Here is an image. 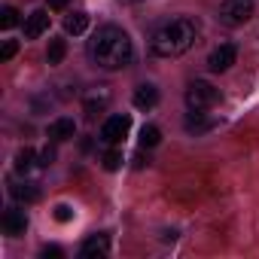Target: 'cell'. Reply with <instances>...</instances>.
<instances>
[{"label": "cell", "mask_w": 259, "mask_h": 259, "mask_svg": "<svg viewBox=\"0 0 259 259\" xmlns=\"http://www.w3.org/2000/svg\"><path fill=\"white\" fill-rule=\"evenodd\" d=\"M70 217H73V210H70L67 204H58V207H55V220H58V223H67Z\"/></svg>", "instance_id": "obj_22"}, {"label": "cell", "mask_w": 259, "mask_h": 259, "mask_svg": "<svg viewBox=\"0 0 259 259\" xmlns=\"http://www.w3.org/2000/svg\"><path fill=\"white\" fill-rule=\"evenodd\" d=\"M144 165H150V156H147V159H144V153H141V156H138V159H135V168H144Z\"/></svg>", "instance_id": "obj_26"}, {"label": "cell", "mask_w": 259, "mask_h": 259, "mask_svg": "<svg viewBox=\"0 0 259 259\" xmlns=\"http://www.w3.org/2000/svg\"><path fill=\"white\" fill-rule=\"evenodd\" d=\"M73 135H76V122L67 119V116H61V119H55V122L49 125V141H55V144L70 141Z\"/></svg>", "instance_id": "obj_11"}, {"label": "cell", "mask_w": 259, "mask_h": 259, "mask_svg": "<svg viewBox=\"0 0 259 259\" xmlns=\"http://www.w3.org/2000/svg\"><path fill=\"white\" fill-rule=\"evenodd\" d=\"M85 28H89V16H85L82 10H76V13H70V16L64 19V31H67V34H73V37H76V34H82Z\"/></svg>", "instance_id": "obj_15"}, {"label": "cell", "mask_w": 259, "mask_h": 259, "mask_svg": "<svg viewBox=\"0 0 259 259\" xmlns=\"http://www.w3.org/2000/svg\"><path fill=\"white\" fill-rule=\"evenodd\" d=\"M122 4H138V0H122Z\"/></svg>", "instance_id": "obj_27"}, {"label": "cell", "mask_w": 259, "mask_h": 259, "mask_svg": "<svg viewBox=\"0 0 259 259\" xmlns=\"http://www.w3.org/2000/svg\"><path fill=\"white\" fill-rule=\"evenodd\" d=\"M104 168H107V171H119V168H122V153H119V150L104 153Z\"/></svg>", "instance_id": "obj_20"}, {"label": "cell", "mask_w": 259, "mask_h": 259, "mask_svg": "<svg viewBox=\"0 0 259 259\" xmlns=\"http://www.w3.org/2000/svg\"><path fill=\"white\" fill-rule=\"evenodd\" d=\"M16 49H19V43H16V40H7L4 49H0V61H10V58L16 55Z\"/></svg>", "instance_id": "obj_21"}, {"label": "cell", "mask_w": 259, "mask_h": 259, "mask_svg": "<svg viewBox=\"0 0 259 259\" xmlns=\"http://www.w3.org/2000/svg\"><path fill=\"white\" fill-rule=\"evenodd\" d=\"M64 52H67L64 40H52L49 49H46V61H49V64H61V61H64Z\"/></svg>", "instance_id": "obj_17"}, {"label": "cell", "mask_w": 259, "mask_h": 259, "mask_svg": "<svg viewBox=\"0 0 259 259\" xmlns=\"http://www.w3.org/2000/svg\"><path fill=\"white\" fill-rule=\"evenodd\" d=\"M89 52H92V61L98 67H104V70H122V67L132 64V58H135L132 37H128L122 28H113V25L101 28L92 37Z\"/></svg>", "instance_id": "obj_1"}, {"label": "cell", "mask_w": 259, "mask_h": 259, "mask_svg": "<svg viewBox=\"0 0 259 259\" xmlns=\"http://www.w3.org/2000/svg\"><path fill=\"white\" fill-rule=\"evenodd\" d=\"M207 128H213V122L204 119V110H192L189 119H186V132L189 135H201V132H207Z\"/></svg>", "instance_id": "obj_14"}, {"label": "cell", "mask_w": 259, "mask_h": 259, "mask_svg": "<svg viewBox=\"0 0 259 259\" xmlns=\"http://www.w3.org/2000/svg\"><path fill=\"white\" fill-rule=\"evenodd\" d=\"M43 256H46V259H49V256L58 259V256H61V247H55V244H52V247H43Z\"/></svg>", "instance_id": "obj_24"}, {"label": "cell", "mask_w": 259, "mask_h": 259, "mask_svg": "<svg viewBox=\"0 0 259 259\" xmlns=\"http://www.w3.org/2000/svg\"><path fill=\"white\" fill-rule=\"evenodd\" d=\"M16 25H19V10H16V7H4V10H0V28L10 31V28H16Z\"/></svg>", "instance_id": "obj_19"}, {"label": "cell", "mask_w": 259, "mask_h": 259, "mask_svg": "<svg viewBox=\"0 0 259 259\" xmlns=\"http://www.w3.org/2000/svg\"><path fill=\"white\" fill-rule=\"evenodd\" d=\"M253 16V0H223L220 7V22L229 28H241Z\"/></svg>", "instance_id": "obj_4"}, {"label": "cell", "mask_w": 259, "mask_h": 259, "mask_svg": "<svg viewBox=\"0 0 259 259\" xmlns=\"http://www.w3.org/2000/svg\"><path fill=\"white\" fill-rule=\"evenodd\" d=\"M34 159H37V156H34V150H31V147L19 150V153H16V171H19V174H28V171L34 168Z\"/></svg>", "instance_id": "obj_16"}, {"label": "cell", "mask_w": 259, "mask_h": 259, "mask_svg": "<svg viewBox=\"0 0 259 259\" xmlns=\"http://www.w3.org/2000/svg\"><path fill=\"white\" fill-rule=\"evenodd\" d=\"M10 192H13V198H16V201H28V204L40 198V186H37V183H31V180H25V183H13V186H10Z\"/></svg>", "instance_id": "obj_13"}, {"label": "cell", "mask_w": 259, "mask_h": 259, "mask_svg": "<svg viewBox=\"0 0 259 259\" xmlns=\"http://www.w3.org/2000/svg\"><path fill=\"white\" fill-rule=\"evenodd\" d=\"M195 37H198V22L195 19H174V22H168L165 28H159L153 34L150 49H153L156 58H177V55L192 49Z\"/></svg>", "instance_id": "obj_2"}, {"label": "cell", "mask_w": 259, "mask_h": 259, "mask_svg": "<svg viewBox=\"0 0 259 259\" xmlns=\"http://www.w3.org/2000/svg\"><path fill=\"white\" fill-rule=\"evenodd\" d=\"M46 31H49V13H46V10L31 13L28 22H25V37H28V40H37V37H43Z\"/></svg>", "instance_id": "obj_9"}, {"label": "cell", "mask_w": 259, "mask_h": 259, "mask_svg": "<svg viewBox=\"0 0 259 259\" xmlns=\"http://www.w3.org/2000/svg\"><path fill=\"white\" fill-rule=\"evenodd\" d=\"M67 0H49V10H64Z\"/></svg>", "instance_id": "obj_25"}, {"label": "cell", "mask_w": 259, "mask_h": 259, "mask_svg": "<svg viewBox=\"0 0 259 259\" xmlns=\"http://www.w3.org/2000/svg\"><path fill=\"white\" fill-rule=\"evenodd\" d=\"M25 229H28V217H25V210L10 207V210L4 213V232L13 235V238H19V235H25Z\"/></svg>", "instance_id": "obj_10"}, {"label": "cell", "mask_w": 259, "mask_h": 259, "mask_svg": "<svg viewBox=\"0 0 259 259\" xmlns=\"http://www.w3.org/2000/svg\"><path fill=\"white\" fill-rule=\"evenodd\" d=\"M213 104H220V89H213L204 79L189 82V89H186V107L189 110H210Z\"/></svg>", "instance_id": "obj_3"}, {"label": "cell", "mask_w": 259, "mask_h": 259, "mask_svg": "<svg viewBox=\"0 0 259 259\" xmlns=\"http://www.w3.org/2000/svg\"><path fill=\"white\" fill-rule=\"evenodd\" d=\"M235 58H238V49H235V43H220V46L210 52V58H207V67H210L213 73H223V70H229V67L235 64Z\"/></svg>", "instance_id": "obj_6"}, {"label": "cell", "mask_w": 259, "mask_h": 259, "mask_svg": "<svg viewBox=\"0 0 259 259\" xmlns=\"http://www.w3.org/2000/svg\"><path fill=\"white\" fill-rule=\"evenodd\" d=\"M52 162H55V150H52V147H46V150L40 153V165H43V168H49Z\"/></svg>", "instance_id": "obj_23"}, {"label": "cell", "mask_w": 259, "mask_h": 259, "mask_svg": "<svg viewBox=\"0 0 259 259\" xmlns=\"http://www.w3.org/2000/svg\"><path fill=\"white\" fill-rule=\"evenodd\" d=\"M159 141H162V132L156 125H144L141 128V147H156Z\"/></svg>", "instance_id": "obj_18"}, {"label": "cell", "mask_w": 259, "mask_h": 259, "mask_svg": "<svg viewBox=\"0 0 259 259\" xmlns=\"http://www.w3.org/2000/svg\"><path fill=\"white\" fill-rule=\"evenodd\" d=\"M128 132H132V116H128V113H116V116H110L101 125V141L104 144H122L128 138Z\"/></svg>", "instance_id": "obj_5"}, {"label": "cell", "mask_w": 259, "mask_h": 259, "mask_svg": "<svg viewBox=\"0 0 259 259\" xmlns=\"http://www.w3.org/2000/svg\"><path fill=\"white\" fill-rule=\"evenodd\" d=\"M110 98H113V95H110V89H107V85L92 89V92L82 98V110H85V116H89V119H95L98 113H104V110L110 107Z\"/></svg>", "instance_id": "obj_7"}, {"label": "cell", "mask_w": 259, "mask_h": 259, "mask_svg": "<svg viewBox=\"0 0 259 259\" xmlns=\"http://www.w3.org/2000/svg\"><path fill=\"white\" fill-rule=\"evenodd\" d=\"M107 253H110V238H107V235H92V238H85L82 247H79V256H82V259H101V256H107Z\"/></svg>", "instance_id": "obj_8"}, {"label": "cell", "mask_w": 259, "mask_h": 259, "mask_svg": "<svg viewBox=\"0 0 259 259\" xmlns=\"http://www.w3.org/2000/svg\"><path fill=\"white\" fill-rule=\"evenodd\" d=\"M156 104H159V89L150 85V82L138 85V92H135V107H138V110H153Z\"/></svg>", "instance_id": "obj_12"}]
</instances>
